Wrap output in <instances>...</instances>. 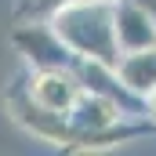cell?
I'll return each mask as SVG.
<instances>
[{"label": "cell", "mask_w": 156, "mask_h": 156, "mask_svg": "<svg viewBox=\"0 0 156 156\" xmlns=\"http://www.w3.org/2000/svg\"><path fill=\"white\" fill-rule=\"evenodd\" d=\"M47 22L62 37V44L76 55V62L91 58V62L116 66L120 44H116V26H113V0H73L58 7Z\"/></svg>", "instance_id": "6da1fadb"}, {"label": "cell", "mask_w": 156, "mask_h": 156, "mask_svg": "<svg viewBox=\"0 0 156 156\" xmlns=\"http://www.w3.org/2000/svg\"><path fill=\"white\" fill-rule=\"evenodd\" d=\"M22 87H26V94L37 102L44 113H55V116H69V109L76 105V98L83 94V83H80V76H76V66L33 69Z\"/></svg>", "instance_id": "7a4b0ae2"}, {"label": "cell", "mask_w": 156, "mask_h": 156, "mask_svg": "<svg viewBox=\"0 0 156 156\" xmlns=\"http://www.w3.org/2000/svg\"><path fill=\"white\" fill-rule=\"evenodd\" d=\"M15 47L33 69H58V66H76V55L62 44V37L51 29L47 18H22L15 29Z\"/></svg>", "instance_id": "3957f363"}, {"label": "cell", "mask_w": 156, "mask_h": 156, "mask_svg": "<svg viewBox=\"0 0 156 156\" xmlns=\"http://www.w3.org/2000/svg\"><path fill=\"white\" fill-rule=\"evenodd\" d=\"M113 26H116L120 55L156 44V22L138 0H113Z\"/></svg>", "instance_id": "277c9868"}, {"label": "cell", "mask_w": 156, "mask_h": 156, "mask_svg": "<svg viewBox=\"0 0 156 156\" xmlns=\"http://www.w3.org/2000/svg\"><path fill=\"white\" fill-rule=\"evenodd\" d=\"M116 76L131 94L149 98L156 91V44L142 51H123L116 58Z\"/></svg>", "instance_id": "5b68a950"}, {"label": "cell", "mask_w": 156, "mask_h": 156, "mask_svg": "<svg viewBox=\"0 0 156 156\" xmlns=\"http://www.w3.org/2000/svg\"><path fill=\"white\" fill-rule=\"evenodd\" d=\"M66 4L73 0H18V18H51Z\"/></svg>", "instance_id": "8992f818"}, {"label": "cell", "mask_w": 156, "mask_h": 156, "mask_svg": "<svg viewBox=\"0 0 156 156\" xmlns=\"http://www.w3.org/2000/svg\"><path fill=\"white\" fill-rule=\"evenodd\" d=\"M145 113H149V120L156 123V91L149 94V98H145Z\"/></svg>", "instance_id": "52a82bcc"}, {"label": "cell", "mask_w": 156, "mask_h": 156, "mask_svg": "<svg viewBox=\"0 0 156 156\" xmlns=\"http://www.w3.org/2000/svg\"><path fill=\"white\" fill-rule=\"evenodd\" d=\"M138 4H142V7H145L149 15H153V22H156V0H138Z\"/></svg>", "instance_id": "ba28073f"}]
</instances>
